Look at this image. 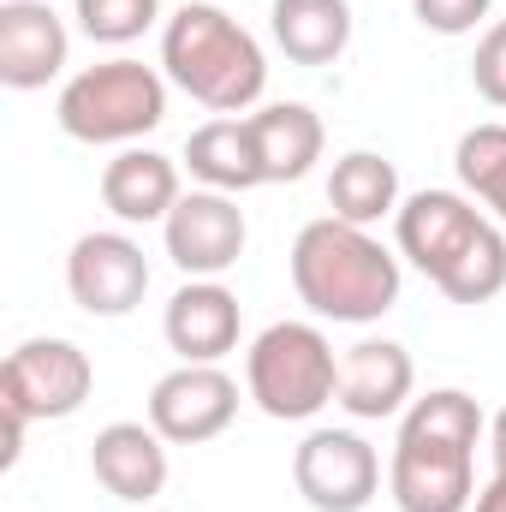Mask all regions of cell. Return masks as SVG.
I'll use <instances>...</instances> for the list:
<instances>
[{"mask_svg":"<svg viewBox=\"0 0 506 512\" xmlns=\"http://www.w3.org/2000/svg\"><path fill=\"white\" fill-rule=\"evenodd\" d=\"M66 292L84 316H131L149 292V256L126 233H84L66 256Z\"/></svg>","mask_w":506,"mask_h":512,"instance_id":"30bf717a","label":"cell"},{"mask_svg":"<svg viewBox=\"0 0 506 512\" xmlns=\"http://www.w3.org/2000/svg\"><path fill=\"white\" fill-rule=\"evenodd\" d=\"M411 12L435 36H471L489 18V0H411Z\"/></svg>","mask_w":506,"mask_h":512,"instance_id":"d4e9b609","label":"cell"},{"mask_svg":"<svg viewBox=\"0 0 506 512\" xmlns=\"http://www.w3.org/2000/svg\"><path fill=\"white\" fill-rule=\"evenodd\" d=\"M161 66L209 114H245L262 96V84H268V60H262L256 36L233 12H221L209 0H185L167 18V30H161Z\"/></svg>","mask_w":506,"mask_h":512,"instance_id":"3957f363","label":"cell"},{"mask_svg":"<svg viewBox=\"0 0 506 512\" xmlns=\"http://www.w3.org/2000/svg\"><path fill=\"white\" fill-rule=\"evenodd\" d=\"M72 54V36L48 0H0V84L6 90H42L60 78Z\"/></svg>","mask_w":506,"mask_h":512,"instance_id":"7c38bea8","label":"cell"},{"mask_svg":"<svg viewBox=\"0 0 506 512\" xmlns=\"http://www.w3.org/2000/svg\"><path fill=\"white\" fill-rule=\"evenodd\" d=\"M245 120H251V143L256 161H262V185H298L322 161L328 131L304 102H274L262 114H245Z\"/></svg>","mask_w":506,"mask_h":512,"instance_id":"e0dca14e","label":"cell"},{"mask_svg":"<svg viewBox=\"0 0 506 512\" xmlns=\"http://www.w3.org/2000/svg\"><path fill=\"white\" fill-rule=\"evenodd\" d=\"M471 84L489 108H506V18L483 30L477 42V60H471Z\"/></svg>","mask_w":506,"mask_h":512,"instance_id":"cb8c5ba5","label":"cell"},{"mask_svg":"<svg viewBox=\"0 0 506 512\" xmlns=\"http://www.w3.org/2000/svg\"><path fill=\"white\" fill-rule=\"evenodd\" d=\"M453 167L477 203H495L506 191V126H471L453 149Z\"/></svg>","mask_w":506,"mask_h":512,"instance_id":"7402d4cb","label":"cell"},{"mask_svg":"<svg viewBox=\"0 0 506 512\" xmlns=\"http://www.w3.org/2000/svg\"><path fill=\"white\" fill-rule=\"evenodd\" d=\"M54 114L60 131L78 143H137L167 120V84L143 60H102L60 90Z\"/></svg>","mask_w":506,"mask_h":512,"instance_id":"5b68a950","label":"cell"},{"mask_svg":"<svg viewBox=\"0 0 506 512\" xmlns=\"http://www.w3.org/2000/svg\"><path fill=\"white\" fill-rule=\"evenodd\" d=\"M328 209L334 221L376 227L381 215H399V167L376 149H352L328 173Z\"/></svg>","mask_w":506,"mask_h":512,"instance_id":"ffe728a7","label":"cell"},{"mask_svg":"<svg viewBox=\"0 0 506 512\" xmlns=\"http://www.w3.org/2000/svg\"><path fill=\"white\" fill-rule=\"evenodd\" d=\"M417 387V364L399 340H358L346 358H340V405L358 417V423H381L393 417Z\"/></svg>","mask_w":506,"mask_h":512,"instance_id":"9a60e30c","label":"cell"},{"mask_svg":"<svg viewBox=\"0 0 506 512\" xmlns=\"http://www.w3.org/2000/svg\"><path fill=\"white\" fill-rule=\"evenodd\" d=\"M292 483L316 512H364L381 489V459L352 429H310L292 453Z\"/></svg>","mask_w":506,"mask_h":512,"instance_id":"52a82bcc","label":"cell"},{"mask_svg":"<svg viewBox=\"0 0 506 512\" xmlns=\"http://www.w3.org/2000/svg\"><path fill=\"white\" fill-rule=\"evenodd\" d=\"M292 286L322 322L364 328L399 304V256L381 251L370 227L322 215L292 239Z\"/></svg>","mask_w":506,"mask_h":512,"instance_id":"7a4b0ae2","label":"cell"},{"mask_svg":"<svg viewBox=\"0 0 506 512\" xmlns=\"http://www.w3.org/2000/svg\"><path fill=\"white\" fill-rule=\"evenodd\" d=\"M435 286H441L453 304H489V298H501L506 292V233L489 221V227L477 233V245L459 256Z\"/></svg>","mask_w":506,"mask_h":512,"instance_id":"44dd1931","label":"cell"},{"mask_svg":"<svg viewBox=\"0 0 506 512\" xmlns=\"http://www.w3.org/2000/svg\"><path fill=\"white\" fill-rule=\"evenodd\" d=\"M179 161H167L161 149H120L108 167H102V203L143 227V221H167L173 203H179Z\"/></svg>","mask_w":506,"mask_h":512,"instance_id":"2e32d148","label":"cell"},{"mask_svg":"<svg viewBox=\"0 0 506 512\" xmlns=\"http://www.w3.org/2000/svg\"><path fill=\"white\" fill-rule=\"evenodd\" d=\"M489 453H495V471L506 477V411H495V423H489Z\"/></svg>","mask_w":506,"mask_h":512,"instance_id":"4316f807","label":"cell"},{"mask_svg":"<svg viewBox=\"0 0 506 512\" xmlns=\"http://www.w3.org/2000/svg\"><path fill=\"white\" fill-rule=\"evenodd\" d=\"M155 18H161V0H78L84 36H90V42H108V48L137 42Z\"/></svg>","mask_w":506,"mask_h":512,"instance_id":"603a6c76","label":"cell"},{"mask_svg":"<svg viewBox=\"0 0 506 512\" xmlns=\"http://www.w3.org/2000/svg\"><path fill=\"white\" fill-rule=\"evenodd\" d=\"M483 405L465 387H435L411 399L393 465H387V495L399 512H471L477 501V441H483Z\"/></svg>","mask_w":506,"mask_h":512,"instance_id":"6da1fadb","label":"cell"},{"mask_svg":"<svg viewBox=\"0 0 506 512\" xmlns=\"http://www.w3.org/2000/svg\"><path fill=\"white\" fill-rule=\"evenodd\" d=\"M239 417V382L221 364H179L149 387V423L167 447H203Z\"/></svg>","mask_w":506,"mask_h":512,"instance_id":"9c48e42d","label":"cell"},{"mask_svg":"<svg viewBox=\"0 0 506 512\" xmlns=\"http://www.w3.org/2000/svg\"><path fill=\"white\" fill-rule=\"evenodd\" d=\"M489 209H495V215H501V221H506V191H501V197H495V203H489Z\"/></svg>","mask_w":506,"mask_h":512,"instance_id":"83f0119b","label":"cell"},{"mask_svg":"<svg viewBox=\"0 0 506 512\" xmlns=\"http://www.w3.org/2000/svg\"><path fill=\"white\" fill-rule=\"evenodd\" d=\"M483 227H489V215H483L471 197H459V191H417V197H405L399 215H393L399 256H405L411 268H423L429 280H441L459 256L471 251Z\"/></svg>","mask_w":506,"mask_h":512,"instance_id":"8fae6325","label":"cell"},{"mask_svg":"<svg viewBox=\"0 0 506 512\" xmlns=\"http://www.w3.org/2000/svg\"><path fill=\"white\" fill-rule=\"evenodd\" d=\"M90 387H96V364L72 340H24L0 364V405L30 417V423H54V417L84 411Z\"/></svg>","mask_w":506,"mask_h":512,"instance_id":"8992f818","label":"cell"},{"mask_svg":"<svg viewBox=\"0 0 506 512\" xmlns=\"http://www.w3.org/2000/svg\"><path fill=\"white\" fill-rule=\"evenodd\" d=\"M161 239L173 268H185L191 280H221L245 245H251V227H245V209L227 197V191H185L173 203V215L161 221Z\"/></svg>","mask_w":506,"mask_h":512,"instance_id":"ba28073f","label":"cell"},{"mask_svg":"<svg viewBox=\"0 0 506 512\" xmlns=\"http://www.w3.org/2000/svg\"><path fill=\"white\" fill-rule=\"evenodd\" d=\"M245 387L274 423H304L340 393V358L316 322H274L245 352Z\"/></svg>","mask_w":506,"mask_h":512,"instance_id":"277c9868","label":"cell"},{"mask_svg":"<svg viewBox=\"0 0 506 512\" xmlns=\"http://www.w3.org/2000/svg\"><path fill=\"white\" fill-rule=\"evenodd\" d=\"M185 167H191V179H203L209 191H227V197L262 185V161H256V143H251V120L221 114V120L197 126L191 137H185Z\"/></svg>","mask_w":506,"mask_h":512,"instance_id":"d6986e66","label":"cell"},{"mask_svg":"<svg viewBox=\"0 0 506 512\" xmlns=\"http://www.w3.org/2000/svg\"><path fill=\"white\" fill-rule=\"evenodd\" d=\"M268 24H274V42L292 66H334L352 48V6L346 0H274Z\"/></svg>","mask_w":506,"mask_h":512,"instance_id":"ac0fdd59","label":"cell"},{"mask_svg":"<svg viewBox=\"0 0 506 512\" xmlns=\"http://www.w3.org/2000/svg\"><path fill=\"white\" fill-rule=\"evenodd\" d=\"M161 334L179 352V364H221L239 346V298L221 280H185L167 298Z\"/></svg>","mask_w":506,"mask_h":512,"instance_id":"4fadbf2b","label":"cell"},{"mask_svg":"<svg viewBox=\"0 0 506 512\" xmlns=\"http://www.w3.org/2000/svg\"><path fill=\"white\" fill-rule=\"evenodd\" d=\"M90 471L114 501L149 507L167 489V441L155 435V423H108L90 441Z\"/></svg>","mask_w":506,"mask_h":512,"instance_id":"5bb4252c","label":"cell"},{"mask_svg":"<svg viewBox=\"0 0 506 512\" xmlns=\"http://www.w3.org/2000/svg\"><path fill=\"white\" fill-rule=\"evenodd\" d=\"M471 512H506V477L495 471L483 489H477V501H471Z\"/></svg>","mask_w":506,"mask_h":512,"instance_id":"484cf974","label":"cell"}]
</instances>
